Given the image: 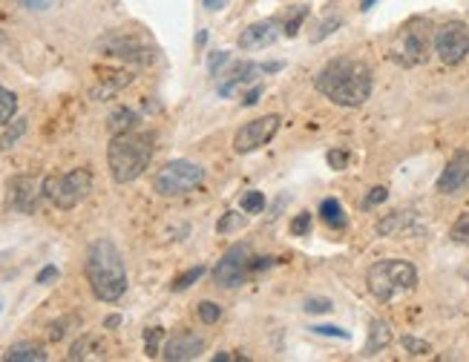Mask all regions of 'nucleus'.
Here are the masks:
<instances>
[{
    "label": "nucleus",
    "instance_id": "48",
    "mask_svg": "<svg viewBox=\"0 0 469 362\" xmlns=\"http://www.w3.org/2000/svg\"><path fill=\"white\" fill-rule=\"evenodd\" d=\"M204 43H207V32H199L196 35V46H204Z\"/></svg>",
    "mask_w": 469,
    "mask_h": 362
},
{
    "label": "nucleus",
    "instance_id": "29",
    "mask_svg": "<svg viewBox=\"0 0 469 362\" xmlns=\"http://www.w3.org/2000/svg\"><path fill=\"white\" fill-rule=\"evenodd\" d=\"M196 313H199V319H202L204 325H214V322L222 319V308H219L216 302H199V305H196Z\"/></svg>",
    "mask_w": 469,
    "mask_h": 362
},
{
    "label": "nucleus",
    "instance_id": "7",
    "mask_svg": "<svg viewBox=\"0 0 469 362\" xmlns=\"http://www.w3.org/2000/svg\"><path fill=\"white\" fill-rule=\"evenodd\" d=\"M202 181H204V170L199 164L187 161V158H176L170 164H164L153 176V190L164 199H173V196H184V193L196 190Z\"/></svg>",
    "mask_w": 469,
    "mask_h": 362
},
{
    "label": "nucleus",
    "instance_id": "37",
    "mask_svg": "<svg viewBox=\"0 0 469 362\" xmlns=\"http://www.w3.org/2000/svg\"><path fill=\"white\" fill-rule=\"evenodd\" d=\"M340 23H343V20H340V17H337V15H334V17H328V20H325V23H320V29H317V32H314V40H325V38H328V35H332V32H334V29H337V27H340Z\"/></svg>",
    "mask_w": 469,
    "mask_h": 362
},
{
    "label": "nucleus",
    "instance_id": "36",
    "mask_svg": "<svg viewBox=\"0 0 469 362\" xmlns=\"http://www.w3.org/2000/svg\"><path fill=\"white\" fill-rule=\"evenodd\" d=\"M334 308L332 299H325V296H314V299H306V313H328Z\"/></svg>",
    "mask_w": 469,
    "mask_h": 362
},
{
    "label": "nucleus",
    "instance_id": "25",
    "mask_svg": "<svg viewBox=\"0 0 469 362\" xmlns=\"http://www.w3.org/2000/svg\"><path fill=\"white\" fill-rule=\"evenodd\" d=\"M449 239L455 241V245H469V210L461 213L458 219L452 222V227H449Z\"/></svg>",
    "mask_w": 469,
    "mask_h": 362
},
{
    "label": "nucleus",
    "instance_id": "16",
    "mask_svg": "<svg viewBox=\"0 0 469 362\" xmlns=\"http://www.w3.org/2000/svg\"><path fill=\"white\" fill-rule=\"evenodd\" d=\"M202 351H204V340L199 333H176L164 342L161 356L170 362H187V359H196Z\"/></svg>",
    "mask_w": 469,
    "mask_h": 362
},
{
    "label": "nucleus",
    "instance_id": "51",
    "mask_svg": "<svg viewBox=\"0 0 469 362\" xmlns=\"http://www.w3.org/2000/svg\"><path fill=\"white\" fill-rule=\"evenodd\" d=\"M27 3H32V6H38V3H43V0H27Z\"/></svg>",
    "mask_w": 469,
    "mask_h": 362
},
{
    "label": "nucleus",
    "instance_id": "22",
    "mask_svg": "<svg viewBox=\"0 0 469 362\" xmlns=\"http://www.w3.org/2000/svg\"><path fill=\"white\" fill-rule=\"evenodd\" d=\"M320 216H322V222L328 227H345V210L337 199H325L320 204Z\"/></svg>",
    "mask_w": 469,
    "mask_h": 362
},
{
    "label": "nucleus",
    "instance_id": "41",
    "mask_svg": "<svg viewBox=\"0 0 469 362\" xmlns=\"http://www.w3.org/2000/svg\"><path fill=\"white\" fill-rule=\"evenodd\" d=\"M328 164H332L334 170H345V164H348V153H345V150H332V153H328Z\"/></svg>",
    "mask_w": 469,
    "mask_h": 362
},
{
    "label": "nucleus",
    "instance_id": "20",
    "mask_svg": "<svg viewBox=\"0 0 469 362\" xmlns=\"http://www.w3.org/2000/svg\"><path fill=\"white\" fill-rule=\"evenodd\" d=\"M392 345V328L383 319H374L368 328V342H366V356H374L378 351Z\"/></svg>",
    "mask_w": 469,
    "mask_h": 362
},
{
    "label": "nucleus",
    "instance_id": "11",
    "mask_svg": "<svg viewBox=\"0 0 469 362\" xmlns=\"http://www.w3.org/2000/svg\"><path fill=\"white\" fill-rule=\"evenodd\" d=\"M248 245H233L214 268V282L219 287H228V291H233V287H239L245 282V271H248Z\"/></svg>",
    "mask_w": 469,
    "mask_h": 362
},
{
    "label": "nucleus",
    "instance_id": "47",
    "mask_svg": "<svg viewBox=\"0 0 469 362\" xmlns=\"http://www.w3.org/2000/svg\"><path fill=\"white\" fill-rule=\"evenodd\" d=\"M204 6L207 9H219V6H225V0H204Z\"/></svg>",
    "mask_w": 469,
    "mask_h": 362
},
{
    "label": "nucleus",
    "instance_id": "46",
    "mask_svg": "<svg viewBox=\"0 0 469 362\" xmlns=\"http://www.w3.org/2000/svg\"><path fill=\"white\" fill-rule=\"evenodd\" d=\"M121 325V317H107V322H104V328H119Z\"/></svg>",
    "mask_w": 469,
    "mask_h": 362
},
{
    "label": "nucleus",
    "instance_id": "15",
    "mask_svg": "<svg viewBox=\"0 0 469 362\" xmlns=\"http://www.w3.org/2000/svg\"><path fill=\"white\" fill-rule=\"evenodd\" d=\"M276 32H279V17H268V20H260V23H251V27L239 35V50L245 52H256V50H265L276 40Z\"/></svg>",
    "mask_w": 469,
    "mask_h": 362
},
{
    "label": "nucleus",
    "instance_id": "31",
    "mask_svg": "<svg viewBox=\"0 0 469 362\" xmlns=\"http://www.w3.org/2000/svg\"><path fill=\"white\" fill-rule=\"evenodd\" d=\"M401 345H403L406 354H412V356H426V354H432V345L424 342V340H417V336H403Z\"/></svg>",
    "mask_w": 469,
    "mask_h": 362
},
{
    "label": "nucleus",
    "instance_id": "19",
    "mask_svg": "<svg viewBox=\"0 0 469 362\" xmlns=\"http://www.w3.org/2000/svg\"><path fill=\"white\" fill-rule=\"evenodd\" d=\"M412 219H415V213L412 210H394V213H389V216H383V219L378 222V236H394V233H401V230H406L409 225H412Z\"/></svg>",
    "mask_w": 469,
    "mask_h": 362
},
{
    "label": "nucleus",
    "instance_id": "34",
    "mask_svg": "<svg viewBox=\"0 0 469 362\" xmlns=\"http://www.w3.org/2000/svg\"><path fill=\"white\" fill-rule=\"evenodd\" d=\"M311 219H314V216H311L308 210H302L297 219L291 222V233H294V236H306V233L311 230Z\"/></svg>",
    "mask_w": 469,
    "mask_h": 362
},
{
    "label": "nucleus",
    "instance_id": "30",
    "mask_svg": "<svg viewBox=\"0 0 469 362\" xmlns=\"http://www.w3.org/2000/svg\"><path fill=\"white\" fill-rule=\"evenodd\" d=\"M265 207V196L260 190H251V193H245L242 196V213H248V216H253V213H260Z\"/></svg>",
    "mask_w": 469,
    "mask_h": 362
},
{
    "label": "nucleus",
    "instance_id": "10",
    "mask_svg": "<svg viewBox=\"0 0 469 362\" xmlns=\"http://www.w3.org/2000/svg\"><path fill=\"white\" fill-rule=\"evenodd\" d=\"M40 196H43V181H38L35 176H12L6 181L3 207L15 213H35Z\"/></svg>",
    "mask_w": 469,
    "mask_h": 362
},
{
    "label": "nucleus",
    "instance_id": "12",
    "mask_svg": "<svg viewBox=\"0 0 469 362\" xmlns=\"http://www.w3.org/2000/svg\"><path fill=\"white\" fill-rule=\"evenodd\" d=\"M101 50L110 58H119V61H133V63H150L156 61V52L150 46H144L138 38L124 35V32H112L110 38L101 40Z\"/></svg>",
    "mask_w": 469,
    "mask_h": 362
},
{
    "label": "nucleus",
    "instance_id": "13",
    "mask_svg": "<svg viewBox=\"0 0 469 362\" xmlns=\"http://www.w3.org/2000/svg\"><path fill=\"white\" fill-rule=\"evenodd\" d=\"M469 184V153L466 150H458L447 167H443V173L438 179V193H443V196H452V193L463 190Z\"/></svg>",
    "mask_w": 469,
    "mask_h": 362
},
{
    "label": "nucleus",
    "instance_id": "8",
    "mask_svg": "<svg viewBox=\"0 0 469 362\" xmlns=\"http://www.w3.org/2000/svg\"><path fill=\"white\" fill-rule=\"evenodd\" d=\"M435 55L447 66H458L469 55V27L463 20H449L435 29Z\"/></svg>",
    "mask_w": 469,
    "mask_h": 362
},
{
    "label": "nucleus",
    "instance_id": "17",
    "mask_svg": "<svg viewBox=\"0 0 469 362\" xmlns=\"http://www.w3.org/2000/svg\"><path fill=\"white\" fill-rule=\"evenodd\" d=\"M256 72H260V66L251 63V61H245V63H233L230 72L225 75V81L219 84V95H222V98H228V95H233V89H237V86H248V84L253 81Z\"/></svg>",
    "mask_w": 469,
    "mask_h": 362
},
{
    "label": "nucleus",
    "instance_id": "40",
    "mask_svg": "<svg viewBox=\"0 0 469 362\" xmlns=\"http://www.w3.org/2000/svg\"><path fill=\"white\" fill-rule=\"evenodd\" d=\"M230 63V52H216V55H210V75H219V69Z\"/></svg>",
    "mask_w": 469,
    "mask_h": 362
},
{
    "label": "nucleus",
    "instance_id": "27",
    "mask_svg": "<svg viewBox=\"0 0 469 362\" xmlns=\"http://www.w3.org/2000/svg\"><path fill=\"white\" fill-rule=\"evenodd\" d=\"M245 222H248V213L242 216V213H233V210H230V213H225L222 219L216 222V233H230V230H239Z\"/></svg>",
    "mask_w": 469,
    "mask_h": 362
},
{
    "label": "nucleus",
    "instance_id": "32",
    "mask_svg": "<svg viewBox=\"0 0 469 362\" xmlns=\"http://www.w3.org/2000/svg\"><path fill=\"white\" fill-rule=\"evenodd\" d=\"M164 340V328H147L144 331V354L158 356V342Z\"/></svg>",
    "mask_w": 469,
    "mask_h": 362
},
{
    "label": "nucleus",
    "instance_id": "24",
    "mask_svg": "<svg viewBox=\"0 0 469 362\" xmlns=\"http://www.w3.org/2000/svg\"><path fill=\"white\" fill-rule=\"evenodd\" d=\"M17 112V98H15V92H9L6 86H0V127L9 124V121L15 118Z\"/></svg>",
    "mask_w": 469,
    "mask_h": 362
},
{
    "label": "nucleus",
    "instance_id": "21",
    "mask_svg": "<svg viewBox=\"0 0 469 362\" xmlns=\"http://www.w3.org/2000/svg\"><path fill=\"white\" fill-rule=\"evenodd\" d=\"M135 124H138V115H135L130 107H119V110H115V112L107 118V127H110L112 135L130 133V130H135Z\"/></svg>",
    "mask_w": 469,
    "mask_h": 362
},
{
    "label": "nucleus",
    "instance_id": "6",
    "mask_svg": "<svg viewBox=\"0 0 469 362\" xmlns=\"http://www.w3.org/2000/svg\"><path fill=\"white\" fill-rule=\"evenodd\" d=\"M92 193V173L87 167H75L64 176H46L43 179V199L55 204L58 210L78 207Z\"/></svg>",
    "mask_w": 469,
    "mask_h": 362
},
{
    "label": "nucleus",
    "instance_id": "5",
    "mask_svg": "<svg viewBox=\"0 0 469 362\" xmlns=\"http://www.w3.org/2000/svg\"><path fill=\"white\" fill-rule=\"evenodd\" d=\"M435 46V27L429 17H412L406 20L401 32L394 35L392 40V50H389V58L394 63H401L406 69L412 66H420L429 61V50Z\"/></svg>",
    "mask_w": 469,
    "mask_h": 362
},
{
    "label": "nucleus",
    "instance_id": "18",
    "mask_svg": "<svg viewBox=\"0 0 469 362\" xmlns=\"http://www.w3.org/2000/svg\"><path fill=\"white\" fill-rule=\"evenodd\" d=\"M6 362H46V348L38 342H17L3 354Z\"/></svg>",
    "mask_w": 469,
    "mask_h": 362
},
{
    "label": "nucleus",
    "instance_id": "44",
    "mask_svg": "<svg viewBox=\"0 0 469 362\" xmlns=\"http://www.w3.org/2000/svg\"><path fill=\"white\" fill-rule=\"evenodd\" d=\"M260 95H262V86H253V89L245 95V104H248V107H253L256 101H260Z\"/></svg>",
    "mask_w": 469,
    "mask_h": 362
},
{
    "label": "nucleus",
    "instance_id": "49",
    "mask_svg": "<svg viewBox=\"0 0 469 362\" xmlns=\"http://www.w3.org/2000/svg\"><path fill=\"white\" fill-rule=\"evenodd\" d=\"M374 3H378V0H363V3H360V9H363V12H368Z\"/></svg>",
    "mask_w": 469,
    "mask_h": 362
},
{
    "label": "nucleus",
    "instance_id": "3",
    "mask_svg": "<svg viewBox=\"0 0 469 362\" xmlns=\"http://www.w3.org/2000/svg\"><path fill=\"white\" fill-rule=\"evenodd\" d=\"M153 158V138L147 133H121L112 135L107 147V164L110 176L119 184H130L142 176Z\"/></svg>",
    "mask_w": 469,
    "mask_h": 362
},
{
    "label": "nucleus",
    "instance_id": "28",
    "mask_svg": "<svg viewBox=\"0 0 469 362\" xmlns=\"http://www.w3.org/2000/svg\"><path fill=\"white\" fill-rule=\"evenodd\" d=\"M306 17H308V6H297L294 15H288V20H285L283 35H285V38H294V35L299 32V27H302V20H306Z\"/></svg>",
    "mask_w": 469,
    "mask_h": 362
},
{
    "label": "nucleus",
    "instance_id": "43",
    "mask_svg": "<svg viewBox=\"0 0 469 362\" xmlns=\"http://www.w3.org/2000/svg\"><path fill=\"white\" fill-rule=\"evenodd\" d=\"M271 264H274V259H253L248 264V271H262V268H271Z\"/></svg>",
    "mask_w": 469,
    "mask_h": 362
},
{
    "label": "nucleus",
    "instance_id": "2",
    "mask_svg": "<svg viewBox=\"0 0 469 362\" xmlns=\"http://www.w3.org/2000/svg\"><path fill=\"white\" fill-rule=\"evenodd\" d=\"M87 282L101 302H119L127 291V271L119 248L110 239H96L87 253Z\"/></svg>",
    "mask_w": 469,
    "mask_h": 362
},
{
    "label": "nucleus",
    "instance_id": "45",
    "mask_svg": "<svg viewBox=\"0 0 469 362\" xmlns=\"http://www.w3.org/2000/svg\"><path fill=\"white\" fill-rule=\"evenodd\" d=\"M279 69H283V63H279V61H276V63H262V66H260V72H279Z\"/></svg>",
    "mask_w": 469,
    "mask_h": 362
},
{
    "label": "nucleus",
    "instance_id": "39",
    "mask_svg": "<svg viewBox=\"0 0 469 362\" xmlns=\"http://www.w3.org/2000/svg\"><path fill=\"white\" fill-rule=\"evenodd\" d=\"M314 333H320V336H340V340H348V331H343V328H337V325H314L311 328Z\"/></svg>",
    "mask_w": 469,
    "mask_h": 362
},
{
    "label": "nucleus",
    "instance_id": "14",
    "mask_svg": "<svg viewBox=\"0 0 469 362\" xmlns=\"http://www.w3.org/2000/svg\"><path fill=\"white\" fill-rule=\"evenodd\" d=\"M96 75H98V86L89 89V98L92 101H104V98H112L119 89L130 86L133 84V72L127 69H112V66H96Z\"/></svg>",
    "mask_w": 469,
    "mask_h": 362
},
{
    "label": "nucleus",
    "instance_id": "42",
    "mask_svg": "<svg viewBox=\"0 0 469 362\" xmlns=\"http://www.w3.org/2000/svg\"><path fill=\"white\" fill-rule=\"evenodd\" d=\"M52 279H58V268H55V264H46V268L38 273V285H46V282H52Z\"/></svg>",
    "mask_w": 469,
    "mask_h": 362
},
{
    "label": "nucleus",
    "instance_id": "1",
    "mask_svg": "<svg viewBox=\"0 0 469 362\" xmlns=\"http://www.w3.org/2000/svg\"><path fill=\"white\" fill-rule=\"evenodd\" d=\"M314 86L340 107H363L371 95V69L355 58H334L320 69Z\"/></svg>",
    "mask_w": 469,
    "mask_h": 362
},
{
    "label": "nucleus",
    "instance_id": "26",
    "mask_svg": "<svg viewBox=\"0 0 469 362\" xmlns=\"http://www.w3.org/2000/svg\"><path fill=\"white\" fill-rule=\"evenodd\" d=\"M202 276H204V268H202V264H196V268L184 271L181 276H176V279H173L170 291H187V287H191V285H196V282H199Z\"/></svg>",
    "mask_w": 469,
    "mask_h": 362
},
{
    "label": "nucleus",
    "instance_id": "23",
    "mask_svg": "<svg viewBox=\"0 0 469 362\" xmlns=\"http://www.w3.org/2000/svg\"><path fill=\"white\" fill-rule=\"evenodd\" d=\"M27 124H29L27 118H15V121H9V130H6L3 135H0V150L9 153V150L15 147V144L20 141V135L27 133Z\"/></svg>",
    "mask_w": 469,
    "mask_h": 362
},
{
    "label": "nucleus",
    "instance_id": "33",
    "mask_svg": "<svg viewBox=\"0 0 469 362\" xmlns=\"http://www.w3.org/2000/svg\"><path fill=\"white\" fill-rule=\"evenodd\" d=\"M92 345H96V340H92V336H81V340L69 348V359H87L89 356V351H92Z\"/></svg>",
    "mask_w": 469,
    "mask_h": 362
},
{
    "label": "nucleus",
    "instance_id": "38",
    "mask_svg": "<svg viewBox=\"0 0 469 362\" xmlns=\"http://www.w3.org/2000/svg\"><path fill=\"white\" fill-rule=\"evenodd\" d=\"M389 199V190L386 187H374V190H368V196L363 199V207H374V204H383Z\"/></svg>",
    "mask_w": 469,
    "mask_h": 362
},
{
    "label": "nucleus",
    "instance_id": "35",
    "mask_svg": "<svg viewBox=\"0 0 469 362\" xmlns=\"http://www.w3.org/2000/svg\"><path fill=\"white\" fill-rule=\"evenodd\" d=\"M73 322H75L73 317H66V319H58V322H52V325H50V340H52V342H61V340H64V336L69 333L66 328H69V325H73Z\"/></svg>",
    "mask_w": 469,
    "mask_h": 362
},
{
    "label": "nucleus",
    "instance_id": "9",
    "mask_svg": "<svg viewBox=\"0 0 469 362\" xmlns=\"http://www.w3.org/2000/svg\"><path fill=\"white\" fill-rule=\"evenodd\" d=\"M279 124H283V118H279L276 112L248 121V124H242V127L237 130V135H233V153H237V156H248V153H253V150L265 147V144L276 135Z\"/></svg>",
    "mask_w": 469,
    "mask_h": 362
},
{
    "label": "nucleus",
    "instance_id": "4",
    "mask_svg": "<svg viewBox=\"0 0 469 362\" xmlns=\"http://www.w3.org/2000/svg\"><path fill=\"white\" fill-rule=\"evenodd\" d=\"M366 282H368L371 296L378 302H394L397 296L415 291L417 271L406 259H383V262H374L368 268Z\"/></svg>",
    "mask_w": 469,
    "mask_h": 362
},
{
    "label": "nucleus",
    "instance_id": "50",
    "mask_svg": "<svg viewBox=\"0 0 469 362\" xmlns=\"http://www.w3.org/2000/svg\"><path fill=\"white\" fill-rule=\"evenodd\" d=\"M3 46H6V35H3V32H0V50H3Z\"/></svg>",
    "mask_w": 469,
    "mask_h": 362
}]
</instances>
